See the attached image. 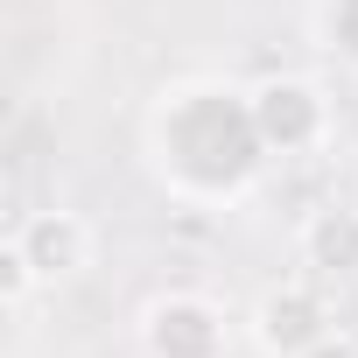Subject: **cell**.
Returning <instances> with one entry per match:
<instances>
[{"instance_id": "obj_2", "label": "cell", "mask_w": 358, "mask_h": 358, "mask_svg": "<svg viewBox=\"0 0 358 358\" xmlns=\"http://www.w3.org/2000/svg\"><path fill=\"white\" fill-rule=\"evenodd\" d=\"M246 92H253V127H260L274 162H316L337 141V106H330V92L316 78L274 71V78H260Z\"/></svg>"}, {"instance_id": "obj_6", "label": "cell", "mask_w": 358, "mask_h": 358, "mask_svg": "<svg viewBox=\"0 0 358 358\" xmlns=\"http://www.w3.org/2000/svg\"><path fill=\"white\" fill-rule=\"evenodd\" d=\"M295 253L316 281H358V197L351 204H316L295 232Z\"/></svg>"}, {"instance_id": "obj_5", "label": "cell", "mask_w": 358, "mask_h": 358, "mask_svg": "<svg viewBox=\"0 0 358 358\" xmlns=\"http://www.w3.org/2000/svg\"><path fill=\"white\" fill-rule=\"evenodd\" d=\"M15 239L29 246V260H36L43 288H64V281H78V274L99 260V232H92V218H85V211H71V204L29 211V218L15 225Z\"/></svg>"}, {"instance_id": "obj_1", "label": "cell", "mask_w": 358, "mask_h": 358, "mask_svg": "<svg viewBox=\"0 0 358 358\" xmlns=\"http://www.w3.org/2000/svg\"><path fill=\"white\" fill-rule=\"evenodd\" d=\"M141 155H148V176L190 211H239L274 162L253 127V92L225 78L162 85L141 120Z\"/></svg>"}, {"instance_id": "obj_3", "label": "cell", "mask_w": 358, "mask_h": 358, "mask_svg": "<svg viewBox=\"0 0 358 358\" xmlns=\"http://www.w3.org/2000/svg\"><path fill=\"white\" fill-rule=\"evenodd\" d=\"M246 344L260 358H316L337 344V302L316 288V281H274L253 295L246 309Z\"/></svg>"}, {"instance_id": "obj_7", "label": "cell", "mask_w": 358, "mask_h": 358, "mask_svg": "<svg viewBox=\"0 0 358 358\" xmlns=\"http://www.w3.org/2000/svg\"><path fill=\"white\" fill-rule=\"evenodd\" d=\"M309 22H316V43L358 71V0H316Z\"/></svg>"}, {"instance_id": "obj_4", "label": "cell", "mask_w": 358, "mask_h": 358, "mask_svg": "<svg viewBox=\"0 0 358 358\" xmlns=\"http://www.w3.org/2000/svg\"><path fill=\"white\" fill-rule=\"evenodd\" d=\"M141 358H225L232 351V316L204 288H162L134 316Z\"/></svg>"}, {"instance_id": "obj_9", "label": "cell", "mask_w": 358, "mask_h": 358, "mask_svg": "<svg viewBox=\"0 0 358 358\" xmlns=\"http://www.w3.org/2000/svg\"><path fill=\"white\" fill-rule=\"evenodd\" d=\"M351 197H358V169H351Z\"/></svg>"}, {"instance_id": "obj_8", "label": "cell", "mask_w": 358, "mask_h": 358, "mask_svg": "<svg viewBox=\"0 0 358 358\" xmlns=\"http://www.w3.org/2000/svg\"><path fill=\"white\" fill-rule=\"evenodd\" d=\"M36 288H43V274H36L29 246L8 232V246H0V309H29V302H36Z\"/></svg>"}]
</instances>
